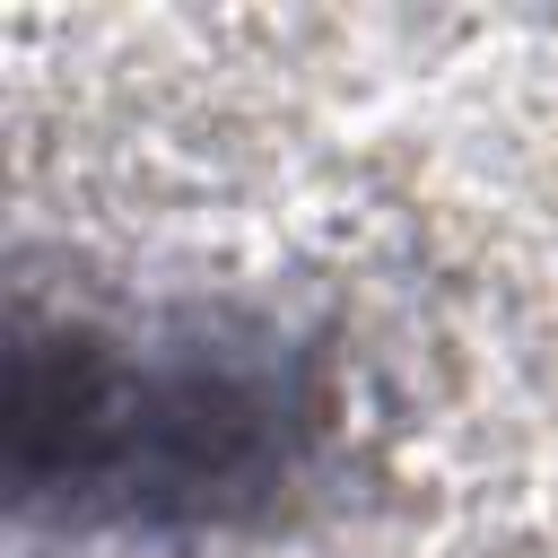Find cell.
Returning <instances> with one entry per match:
<instances>
[{"instance_id": "1", "label": "cell", "mask_w": 558, "mask_h": 558, "mask_svg": "<svg viewBox=\"0 0 558 558\" xmlns=\"http://www.w3.org/2000/svg\"><path fill=\"white\" fill-rule=\"evenodd\" d=\"M314 427L323 384L262 331H17L9 462L61 523H227L296 480Z\"/></svg>"}]
</instances>
